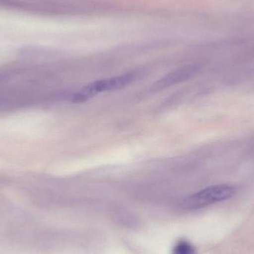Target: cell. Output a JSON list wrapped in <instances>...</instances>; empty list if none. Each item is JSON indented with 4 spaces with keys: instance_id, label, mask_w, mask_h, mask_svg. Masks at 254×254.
<instances>
[{
    "instance_id": "cell-4",
    "label": "cell",
    "mask_w": 254,
    "mask_h": 254,
    "mask_svg": "<svg viewBox=\"0 0 254 254\" xmlns=\"http://www.w3.org/2000/svg\"><path fill=\"white\" fill-rule=\"evenodd\" d=\"M172 254H196V251L189 242L181 240L173 248Z\"/></svg>"
},
{
    "instance_id": "cell-2",
    "label": "cell",
    "mask_w": 254,
    "mask_h": 254,
    "mask_svg": "<svg viewBox=\"0 0 254 254\" xmlns=\"http://www.w3.org/2000/svg\"><path fill=\"white\" fill-rule=\"evenodd\" d=\"M232 185H219L208 187L190 195L183 201V207L188 210H196L232 198L236 193Z\"/></svg>"
},
{
    "instance_id": "cell-1",
    "label": "cell",
    "mask_w": 254,
    "mask_h": 254,
    "mask_svg": "<svg viewBox=\"0 0 254 254\" xmlns=\"http://www.w3.org/2000/svg\"><path fill=\"white\" fill-rule=\"evenodd\" d=\"M137 77V73L132 71V72L127 73L117 77L97 80L86 85L83 89L78 91L73 96V102L76 104H83L101 92L122 89L127 85L132 83Z\"/></svg>"
},
{
    "instance_id": "cell-3",
    "label": "cell",
    "mask_w": 254,
    "mask_h": 254,
    "mask_svg": "<svg viewBox=\"0 0 254 254\" xmlns=\"http://www.w3.org/2000/svg\"><path fill=\"white\" fill-rule=\"evenodd\" d=\"M198 70V66L195 65H188L182 67L170 74H167L165 77L157 82L153 85L152 89L155 91L161 90L164 88L168 87L172 85L176 84L179 82L184 81L190 77L192 74H195Z\"/></svg>"
}]
</instances>
